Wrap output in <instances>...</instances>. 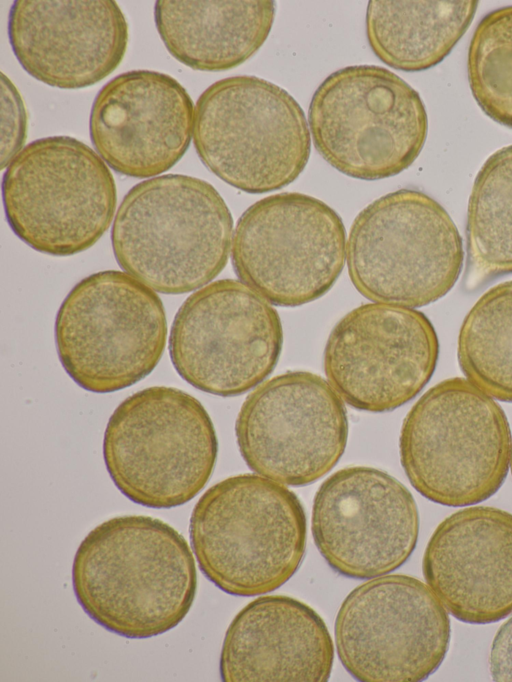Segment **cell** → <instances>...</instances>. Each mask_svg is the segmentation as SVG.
<instances>
[{
  "label": "cell",
  "instance_id": "cell-1",
  "mask_svg": "<svg viewBox=\"0 0 512 682\" xmlns=\"http://www.w3.org/2000/svg\"><path fill=\"white\" fill-rule=\"evenodd\" d=\"M72 587L82 609L104 629L146 639L185 618L197 570L186 539L172 526L150 516H116L81 541Z\"/></svg>",
  "mask_w": 512,
  "mask_h": 682
},
{
  "label": "cell",
  "instance_id": "cell-2",
  "mask_svg": "<svg viewBox=\"0 0 512 682\" xmlns=\"http://www.w3.org/2000/svg\"><path fill=\"white\" fill-rule=\"evenodd\" d=\"M233 218L208 182L183 174L142 181L124 196L111 241L118 264L152 290L182 294L225 267Z\"/></svg>",
  "mask_w": 512,
  "mask_h": 682
},
{
  "label": "cell",
  "instance_id": "cell-3",
  "mask_svg": "<svg viewBox=\"0 0 512 682\" xmlns=\"http://www.w3.org/2000/svg\"><path fill=\"white\" fill-rule=\"evenodd\" d=\"M189 534L205 577L227 594L248 597L272 592L296 573L307 520L293 491L246 473L205 491L192 510Z\"/></svg>",
  "mask_w": 512,
  "mask_h": 682
},
{
  "label": "cell",
  "instance_id": "cell-4",
  "mask_svg": "<svg viewBox=\"0 0 512 682\" xmlns=\"http://www.w3.org/2000/svg\"><path fill=\"white\" fill-rule=\"evenodd\" d=\"M511 446L503 409L461 377L427 390L407 413L399 438L401 464L414 489L451 507L480 503L498 491Z\"/></svg>",
  "mask_w": 512,
  "mask_h": 682
},
{
  "label": "cell",
  "instance_id": "cell-5",
  "mask_svg": "<svg viewBox=\"0 0 512 682\" xmlns=\"http://www.w3.org/2000/svg\"><path fill=\"white\" fill-rule=\"evenodd\" d=\"M218 454L213 422L191 394L153 386L122 401L103 438L106 469L132 502L169 509L192 500L209 481Z\"/></svg>",
  "mask_w": 512,
  "mask_h": 682
},
{
  "label": "cell",
  "instance_id": "cell-6",
  "mask_svg": "<svg viewBox=\"0 0 512 682\" xmlns=\"http://www.w3.org/2000/svg\"><path fill=\"white\" fill-rule=\"evenodd\" d=\"M349 277L377 303L423 307L445 296L464 261L462 237L439 202L399 189L366 206L346 244Z\"/></svg>",
  "mask_w": 512,
  "mask_h": 682
},
{
  "label": "cell",
  "instance_id": "cell-7",
  "mask_svg": "<svg viewBox=\"0 0 512 682\" xmlns=\"http://www.w3.org/2000/svg\"><path fill=\"white\" fill-rule=\"evenodd\" d=\"M192 136L202 163L250 194L292 183L311 151L301 106L285 89L256 76H233L210 85L196 102Z\"/></svg>",
  "mask_w": 512,
  "mask_h": 682
},
{
  "label": "cell",
  "instance_id": "cell-8",
  "mask_svg": "<svg viewBox=\"0 0 512 682\" xmlns=\"http://www.w3.org/2000/svg\"><path fill=\"white\" fill-rule=\"evenodd\" d=\"M308 124L327 163L367 181L395 176L412 165L428 132L418 92L376 65L348 66L326 77L312 96Z\"/></svg>",
  "mask_w": 512,
  "mask_h": 682
},
{
  "label": "cell",
  "instance_id": "cell-9",
  "mask_svg": "<svg viewBox=\"0 0 512 682\" xmlns=\"http://www.w3.org/2000/svg\"><path fill=\"white\" fill-rule=\"evenodd\" d=\"M167 320L159 296L117 270L94 273L64 298L55 319L59 360L70 378L93 393L134 385L160 361Z\"/></svg>",
  "mask_w": 512,
  "mask_h": 682
},
{
  "label": "cell",
  "instance_id": "cell-10",
  "mask_svg": "<svg viewBox=\"0 0 512 682\" xmlns=\"http://www.w3.org/2000/svg\"><path fill=\"white\" fill-rule=\"evenodd\" d=\"M7 222L32 249L70 256L109 228L117 202L114 178L88 145L69 136L37 139L9 163L2 179Z\"/></svg>",
  "mask_w": 512,
  "mask_h": 682
},
{
  "label": "cell",
  "instance_id": "cell-11",
  "mask_svg": "<svg viewBox=\"0 0 512 682\" xmlns=\"http://www.w3.org/2000/svg\"><path fill=\"white\" fill-rule=\"evenodd\" d=\"M341 217L323 201L284 192L262 198L237 221L231 258L238 278L277 306L326 294L346 258Z\"/></svg>",
  "mask_w": 512,
  "mask_h": 682
},
{
  "label": "cell",
  "instance_id": "cell-12",
  "mask_svg": "<svg viewBox=\"0 0 512 682\" xmlns=\"http://www.w3.org/2000/svg\"><path fill=\"white\" fill-rule=\"evenodd\" d=\"M283 328L275 308L249 286L221 279L191 294L169 337L172 364L187 383L221 397L243 394L275 368Z\"/></svg>",
  "mask_w": 512,
  "mask_h": 682
},
{
  "label": "cell",
  "instance_id": "cell-13",
  "mask_svg": "<svg viewBox=\"0 0 512 682\" xmlns=\"http://www.w3.org/2000/svg\"><path fill=\"white\" fill-rule=\"evenodd\" d=\"M445 607L419 579L391 574L353 589L335 620L338 657L362 682H417L443 662L450 642Z\"/></svg>",
  "mask_w": 512,
  "mask_h": 682
},
{
  "label": "cell",
  "instance_id": "cell-14",
  "mask_svg": "<svg viewBox=\"0 0 512 682\" xmlns=\"http://www.w3.org/2000/svg\"><path fill=\"white\" fill-rule=\"evenodd\" d=\"M235 434L251 470L283 485L305 486L326 475L343 455L348 418L343 400L324 378L288 371L247 396Z\"/></svg>",
  "mask_w": 512,
  "mask_h": 682
},
{
  "label": "cell",
  "instance_id": "cell-15",
  "mask_svg": "<svg viewBox=\"0 0 512 682\" xmlns=\"http://www.w3.org/2000/svg\"><path fill=\"white\" fill-rule=\"evenodd\" d=\"M438 356V337L425 314L376 302L338 321L323 366L328 382L349 406L381 413L413 399L432 377Z\"/></svg>",
  "mask_w": 512,
  "mask_h": 682
},
{
  "label": "cell",
  "instance_id": "cell-16",
  "mask_svg": "<svg viewBox=\"0 0 512 682\" xmlns=\"http://www.w3.org/2000/svg\"><path fill=\"white\" fill-rule=\"evenodd\" d=\"M315 545L338 574L369 579L401 567L413 553L419 514L410 491L367 466L336 471L318 488L312 507Z\"/></svg>",
  "mask_w": 512,
  "mask_h": 682
},
{
  "label": "cell",
  "instance_id": "cell-17",
  "mask_svg": "<svg viewBox=\"0 0 512 682\" xmlns=\"http://www.w3.org/2000/svg\"><path fill=\"white\" fill-rule=\"evenodd\" d=\"M8 36L22 68L61 89L92 86L121 63L128 25L112 0H17Z\"/></svg>",
  "mask_w": 512,
  "mask_h": 682
},
{
  "label": "cell",
  "instance_id": "cell-18",
  "mask_svg": "<svg viewBox=\"0 0 512 682\" xmlns=\"http://www.w3.org/2000/svg\"><path fill=\"white\" fill-rule=\"evenodd\" d=\"M194 110L186 89L170 75L125 72L107 82L94 99L91 141L116 172L136 178L156 176L187 151Z\"/></svg>",
  "mask_w": 512,
  "mask_h": 682
},
{
  "label": "cell",
  "instance_id": "cell-19",
  "mask_svg": "<svg viewBox=\"0 0 512 682\" xmlns=\"http://www.w3.org/2000/svg\"><path fill=\"white\" fill-rule=\"evenodd\" d=\"M427 585L461 622L488 624L512 613V513L472 506L446 517L426 546Z\"/></svg>",
  "mask_w": 512,
  "mask_h": 682
},
{
  "label": "cell",
  "instance_id": "cell-20",
  "mask_svg": "<svg viewBox=\"0 0 512 682\" xmlns=\"http://www.w3.org/2000/svg\"><path fill=\"white\" fill-rule=\"evenodd\" d=\"M334 645L327 626L307 604L283 595L259 597L230 623L219 671L225 682H324Z\"/></svg>",
  "mask_w": 512,
  "mask_h": 682
},
{
  "label": "cell",
  "instance_id": "cell-21",
  "mask_svg": "<svg viewBox=\"0 0 512 682\" xmlns=\"http://www.w3.org/2000/svg\"><path fill=\"white\" fill-rule=\"evenodd\" d=\"M275 17L271 0H159L157 31L169 53L201 71H223L247 61L264 44Z\"/></svg>",
  "mask_w": 512,
  "mask_h": 682
},
{
  "label": "cell",
  "instance_id": "cell-22",
  "mask_svg": "<svg viewBox=\"0 0 512 682\" xmlns=\"http://www.w3.org/2000/svg\"><path fill=\"white\" fill-rule=\"evenodd\" d=\"M478 1L372 0L366 10V35L386 65L416 72L434 67L470 26Z\"/></svg>",
  "mask_w": 512,
  "mask_h": 682
},
{
  "label": "cell",
  "instance_id": "cell-23",
  "mask_svg": "<svg viewBox=\"0 0 512 682\" xmlns=\"http://www.w3.org/2000/svg\"><path fill=\"white\" fill-rule=\"evenodd\" d=\"M466 250L467 289L512 273V145L490 155L476 175L467 208Z\"/></svg>",
  "mask_w": 512,
  "mask_h": 682
},
{
  "label": "cell",
  "instance_id": "cell-24",
  "mask_svg": "<svg viewBox=\"0 0 512 682\" xmlns=\"http://www.w3.org/2000/svg\"><path fill=\"white\" fill-rule=\"evenodd\" d=\"M457 358L467 380L497 400L512 402V280L490 288L469 310Z\"/></svg>",
  "mask_w": 512,
  "mask_h": 682
},
{
  "label": "cell",
  "instance_id": "cell-25",
  "mask_svg": "<svg viewBox=\"0 0 512 682\" xmlns=\"http://www.w3.org/2000/svg\"><path fill=\"white\" fill-rule=\"evenodd\" d=\"M467 75L482 111L512 128V5L489 12L478 23L469 45Z\"/></svg>",
  "mask_w": 512,
  "mask_h": 682
},
{
  "label": "cell",
  "instance_id": "cell-26",
  "mask_svg": "<svg viewBox=\"0 0 512 682\" xmlns=\"http://www.w3.org/2000/svg\"><path fill=\"white\" fill-rule=\"evenodd\" d=\"M27 135V112L13 82L1 73V169L24 148Z\"/></svg>",
  "mask_w": 512,
  "mask_h": 682
},
{
  "label": "cell",
  "instance_id": "cell-27",
  "mask_svg": "<svg viewBox=\"0 0 512 682\" xmlns=\"http://www.w3.org/2000/svg\"><path fill=\"white\" fill-rule=\"evenodd\" d=\"M489 669L494 681H512V617L500 626L493 639Z\"/></svg>",
  "mask_w": 512,
  "mask_h": 682
},
{
  "label": "cell",
  "instance_id": "cell-28",
  "mask_svg": "<svg viewBox=\"0 0 512 682\" xmlns=\"http://www.w3.org/2000/svg\"><path fill=\"white\" fill-rule=\"evenodd\" d=\"M510 468H511V473H512V446H511Z\"/></svg>",
  "mask_w": 512,
  "mask_h": 682
}]
</instances>
